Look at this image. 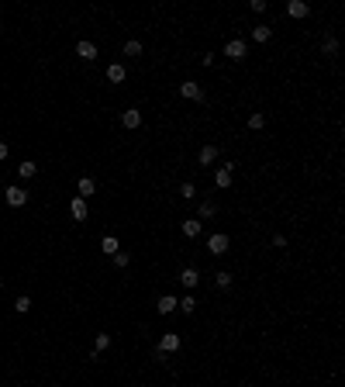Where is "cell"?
<instances>
[{
	"mask_svg": "<svg viewBox=\"0 0 345 387\" xmlns=\"http://www.w3.org/2000/svg\"><path fill=\"white\" fill-rule=\"evenodd\" d=\"M4 197H7V204H11V208H24V204H28V190H24V187H18V183H14V187H7V190H4Z\"/></svg>",
	"mask_w": 345,
	"mask_h": 387,
	"instance_id": "1",
	"label": "cell"
},
{
	"mask_svg": "<svg viewBox=\"0 0 345 387\" xmlns=\"http://www.w3.org/2000/svg\"><path fill=\"white\" fill-rule=\"evenodd\" d=\"M225 56L235 59V62H242V59L249 56V49H245V42H242V38H231L228 45H225Z\"/></svg>",
	"mask_w": 345,
	"mask_h": 387,
	"instance_id": "2",
	"label": "cell"
},
{
	"mask_svg": "<svg viewBox=\"0 0 345 387\" xmlns=\"http://www.w3.org/2000/svg\"><path fill=\"white\" fill-rule=\"evenodd\" d=\"M180 97L183 100H204V90H200V83L187 80V83H180Z\"/></svg>",
	"mask_w": 345,
	"mask_h": 387,
	"instance_id": "3",
	"label": "cell"
},
{
	"mask_svg": "<svg viewBox=\"0 0 345 387\" xmlns=\"http://www.w3.org/2000/svg\"><path fill=\"white\" fill-rule=\"evenodd\" d=\"M69 214H73V221H87V214H90L87 201H83V197H73V201H69Z\"/></svg>",
	"mask_w": 345,
	"mask_h": 387,
	"instance_id": "4",
	"label": "cell"
},
{
	"mask_svg": "<svg viewBox=\"0 0 345 387\" xmlns=\"http://www.w3.org/2000/svg\"><path fill=\"white\" fill-rule=\"evenodd\" d=\"M207 252H211V256H221V252H228V235H211V239H207Z\"/></svg>",
	"mask_w": 345,
	"mask_h": 387,
	"instance_id": "5",
	"label": "cell"
},
{
	"mask_svg": "<svg viewBox=\"0 0 345 387\" xmlns=\"http://www.w3.org/2000/svg\"><path fill=\"white\" fill-rule=\"evenodd\" d=\"M231 173H235V163H225V166L214 173V183H218L221 190H225V187H231Z\"/></svg>",
	"mask_w": 345,
	"mask_h": 387,
	"instance_id": "6",
	"label": "cell"
},
{
	"mask_svg": "<svg viewBox=\"0 0 345 387\" xmlns=\"http://www.w3.org/2000/svg\"><path fill=\"white\" fill-rule=\"evenodd\" d=\"M76 56L83 59V62H94V59H97V45H94V42H87V38L76 42Z\"/></svg>",
	"mask_w": 345,
	"mask_h": 387,
	"instance_id": "7",
	"label": "cell"
},
{
	"mask_svg": "<svg viewBox=\"0 0 345 387\" xmlns=\"http://www.w3.org/2000/svg\"><path fill=\"white\" fill-rule=\"evenodd\" d=\"M180 349V335L176 332H166L162 339H159V353H176Z\"/></svg>",
	"mask_w": 345,
	"mask_h": 387,
	"instance_id": "8",
	"label": "cell"
},
{
	"mask_svg": "<svg viewBox=\"0 0 345 387\" xmlns=\"http://www.w3.org/2000/svg\"><path fill=\"white\" fill-rule=\"evenodd\" d=\"M121 125H124V128H138V125H142V111H135V107H128V111L121 114Z\"/></svg>",
	"mask_w": 345,
	"mask_h": 387,
	"instance_id": "9",
	"label": "cell"
},
{
	"mask_svg": "<svg viewBox=\"0 0 345 387\" xmlns=\"http://www.w3.org/2000/svg\"><path fill=\"white\" fill-rule=\"evenodd\" d=\"M307 11H311V7H307L304 0H290V4H287V14H290V18H307Z\"/></svg>",
	"mask_w": 345,
	"mask_h": 387,
	"instance_id": "10",
	"label": "cell"
},
{
	"mask_svg": "<svg viewBox=\"0 0 345 387\" xmlns=\"http://www.w3.org/2000/svg\"><path fill=\"white\" fill-rule=\"evenodd\" d=\"M18 176L21 180H31V176H38V163H31V159H24L18 166Z\"/></svg>",
	"mask_w": 345,
	"mask_h": 387,
	"instance_id": "11",
	"label": "cell"
},
{
	"mask_svg": "<svg viewBox=\"0 0 345 387\" xmlns=\"http://www.w3.org/2000/svg\"><path fill=\"white\" fill-rule=\"evenodd\" d=\"M180 280H183V287L190 290V287H197V284H200V273L193 270V266H187V270L180 273Z\"/></svg>",
	"mask_w": 345,
	"mask_h": 387,
	"instance_id": "12",
	"label": "cell"
},
{
	"mask_svg": "<svg viewBox=\"0 0 345 387\" xmlns=\"http://www.w3.org/2000/svg\"><path fill=\"white\" fill-rule=\"evenodd\" d=\"M200 228H204V225H200L197 218H187V221H183V235H187V239H197Z\"/></svg>",
	"mask_w": 345,
	"mask_h": 387,
	"instance_id": "13",
	"label": "cell"
},
{
	"mask_svg": "<svg viewBox=\"0 0 345 387\" xmlns=\"http://www.w3.org/2000/svg\"><path fill=\"white\" fill-rule=\"evenodd\" d=\"M214 159H218V145H204L200 149V166H211Z\"/></svg>",
	"mask_w": 345,
	"mask_h": 387,
	"instance_id": "14",
	"label": "cell"
},
{
	"mask_svg": "<svg viewBox=\"0 0 345 387\" xmlns=\"http://www.w3.org/2000/svg\"><path fill=\"white\" fill-rule=\"evenodd\" d=\"M169 311H176V297H172V294H162V297H159V315H169Z\"/></svg>",
	"mask_w": 345,
	"mask_h": 387,
	"instance_id": "15",
	"label": "cell"
},
{
	"mask_svg": "<svg viewBox=\"0 0 345 387\" xmlns=\"http://www.w3.org/2000/svg\"><path fill=\"white\" fill-rule=\"evenodd\" d=\"M94 190H97V183L90 180V176H83V180H79V194H76V197H83V201H87Z\"/></svg>",
	"mask_w": 345,
	"mask_h": 387,
	"instance_id": "16",
	"label": "cell"
},
{
	"mask_svg": "<svg viewBox=\"0 0 345 387\" xmlns=\"http://www.w3.org/2000/svg\"><path fill=\"white\" fill-rule=\"evenodd\" d=\"M252 38H255V42H269V38H273V28H269V24H259V28H252Z\"/></svg>",
	"mask_w": 345,
	"mask_h": 387,
	"instance_id": "17",
	"label": "cell"
},
{
	"mask_svg": "<svg viewBox=\"0 0 345 387\" xmlns=\"http://www.w3.org/2000/svg\"><path fill=\"white\" fill-rule=\"evenodd\" d=\"M176 308L183 311V315H190V311L197 308V297H193V294H187V297H180V301H176Z\"/></svg>",
	"mask_w": 345,
	"mask_h": 387,
	"instance_id": "18",
	"label": "cell"
},
{
	"mask_svg": "<svg viewBox=\"0 0 345 387\" xmlns=\"http://www.w3.org/2000/svg\"><path fill=\"white\" fill-rule=\"evenodd\" d=\"M107 80H111V83H121V80H124V66H121V62L107 66Z\"/></svg>",
	"mask_w": 345,
	"mask_h": 387,
	"instance_id": "19",
	"label": "cell"
},
{
	"mask_svg": "<svg viewBox=\"0 0 345 387\" xmlns=\"http://www.w3.org/2000/svg\"><path fill=\"white\" fill-rule=\"evenodd\" d=\"M100 249L107 252V256H114V252L121 249V246H117V239H114V235H104V242H100Z\"/></svg>",
	"mask_w": 345,
	"mask_h": 387,
	"instance_id": "20",
	"label": "cell"
},
{
	"mask_svg": "<svg viewBox=\"0 0 345 387\" xmlns=\"http://www.w3.org/2000/svg\"><path fill=\"white\" fill-rule=\"evenodd\" d=\"M249 128H252V132L266 128V114H259V111H255V114H249Z\"/></svg>",
	"mask_w": 345,
	"mask_h": 387,
	"instance_id": "21",
	"label": "cell"
},
{
	"mask_svg": "<svg viewBox=\"0 0 345 387\" xmlns=\"http://www.w3.org/2000/svg\"><path fill=\"white\" fill-rule=\"evenodd\" d=\"M124 56H132V59H135V56H142V42H135V38H132V42H124Z\"/></svg>",
	"mask_w": 345,
	"mask_h": 387,
	"instance_id": "22",
	"label": "cell"
},
{
	"mask_svg": "<svg viewBox=\"0 0 345 387\" xmlns=\"http://www.w3.org/2000/svg\"><path fill=\"white\" fill-rule=\"evenodd\" d=\"M14 311H18V315H24V311H31V297H24V294H21L18 301H14Z\"/></svg>",
	"mask_w": 345,
	"mask_h": 387,
	"instance_id": "23",
	"label": "cell"
},
{
	"mask_svg": "<svg viewBox=\"0 0 345 387\" xmlns=\"http://www.w3.org/2000/svg\"><path fill=\"white\" fill-rule=\"evenodd\" d=\"M214 211H218L214 201H200V218H214Z\"/></svg>",
	"mask_w": 345,
	"mask_h": 387,
	"instance_id": "24",
	"label": "cell"
},
{
	"mask_svg": "<svg viewBox=\"0 0 345 387\" xmlns=\"http://www.w3.org/2000/svg\"><path fill=\"white\" fill-rule=\"evenodd\" d=\"M107 346H111V335H107V332H100V335H97V349H94V353H104Z\"/></svg>",
	"mask_w": 345,
	"mask_h": 387,
	"instance_id": "25",
	"label": "cell"
},
{
	"mask_svg": "<svg viewBox=\"0 0 345 387\" xmlns=\"http://www.w3.org/2000/svg\"><path fill=\"white\" fill-rule=\"evenodd\" d=\"M180 194H183V197H187V201H193V197H197V187H193L190 180H187V183H183V187H180Z\"/></svg>",
	"mask_w": 345,
	"mask_h": 387,
	"instance_id": "26",
	"label": "cell"
},
{
	"mask_svg": "<svg viewBox=\"0 0 345 387\" xmlns=\"http://www.w3.org/2000/svg\"><path fill=\"white\" fill-rule=\"evenodd\" d=\"M128 263H132V256H128V252H114V266H121V270H124Z\"/></svg>",
	"mask_w": 345,
	"mask_h": 387,
	"instance_id": "27",
	"label": "cell"
},
{
	"mask_svg": "<svg viewBox=\"0 0 345 387\" xmlns=\"http://www.w3.org/2000/svg\"><path fill=\"white\" fill-rule=\"evenodd\" d=\"M218 287H231V273H228V270L218 273Z\"/></svg>",
	"mask_w": 345,
	"mask_h": 387,
	"instance_id": "28",
	"label": "cell"
},
{
	"mask_svg": "<svg viewBox=\"0 0 345 387\" xmlns=\"http://www.w3.org/2000/svg\"><path fill=\"white\" fill-rule=\"evenodd\" d=\"M321 49H325L328 56H335V52H338V42H335V38H325V45H321Z\"/></svg>",
	"mask_w": 345,
	"mask_h": 387,
	"instance_id": "29",
	"label": "cell"
},
{
	"mask_svg": "<svg viewBox=\"0 0 345 387\" xmlns=\"http://www.w3.org/2000/svg\"><path fill=\"white\" fill-rule=\"evenodd\" d=\"M7 152H11V145H7V142L0 138V159H7Z\"/></svg>",
	"mask_w": 345,
	"mask_h": 387,
	"instance_id": "30",
	"label": "cell"
},
{
	"mask_svg": "<svg viewBox=\"0 0 345 387\" xmlns=\"http://www.w3.org/2000/svg\"><path fill=\"white\" fill-rule=\"evenodd\" d=\"M0 290H4V280H0Z\"/></svg>",
	"mask_w": 345,
	"mask_h": 387,
	"instance_id": "31",
	"label": "cell"
}]
</instances>
